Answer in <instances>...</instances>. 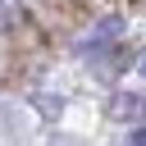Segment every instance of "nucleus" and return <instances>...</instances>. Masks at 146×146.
Returning a JSON list of instances; mask_svg holds the SVG:
<instances>
[{"label": "nucleus", "mask_w": 146, "mask_h": 146, "mask_svg": "<svg viewBox=\"0 0 146 146\" xmlns=\"http://www.w3.org/2000/svg\"><path fill=\"white\" fill-rule=\"evenodd\" d=\"M137 73H141V78H146V50H141V59H137Z\"/></svg>", "instance_id": "obj_2"}, {"label": "nucleus", "mask_w": 146, "mask_h": 146, "mask_svg": "<svg viewBox=\"0 0 146 146\" xmlns=\"http://www.w3.org/2000/svg\"><path fill=\"white\" fill-rule=\"evenodd\" d=\"M128 146H146V128H132L128 132Z\"/></svg>", "instance_id": "obj_1"}]
</instances>
